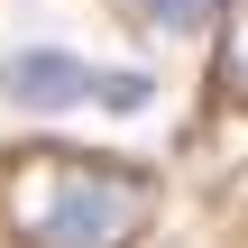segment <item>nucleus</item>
Masks as SVG:
<instances>
[{
    "label": "nucleus",
    "instance_id": "f257e3e1",
    "mask_svg": "<svg viewBox=\"0 0 248 248\" xmlns=\"http://www.w3.org/2000/svg\"><path fill=\"white\" fill-rule=\"evenodd\" d=\"M9 221L28 248H129L147 230V175L83 147H28L9 166Z\"/></svg>",
    "mask_w": 248,
    "mask_h": 248
},
{
    "label": "nucleus",
    "instance_id": "20e7f679",
    "mask_svg": "<svg viewBox=\"0 0 248 248\" xmlns=\"http://www.w3.org/2000/svg\"><path fill=\"white\" fill-rule=\"evenodd\" d=\"M92 101L101 110H147L156 101V74H92Z\"/></svg>",
    "mask_w": 248,
    "mask_h": 248
},
{
    "label": "nucleus",
    "instance_id": "39448f33",
    "mask_svg": "<svg viewBox=\"0 0 248 248\" xmlns=\"http://www.w3.org/2000/svg\"><path fill=\"white\" fill-rule=\"evenodd\" d=\"M147 9H156V28H202L221 0H147Z\"/></svg>",
    "mask_w": 248,
    "mask_h": 248
},
{
    "label": "nucleus",
    "instance_id": "7ed1b4c3",
    "mask_svg": "<svg viewBox=\"0 0 248 248\" xmlns=\"http://www.w3.org/2000/svg\"><path fill=\"white\" fill-rule=\"evenodd\" d=\"M230 9V28H221V83L248 92V0H221Z\"/></svg>",
    "mask_w": 248,
    "mask_h": 248
},
{
    "label": "nucleus",
    "instance_id": "f03ea898",
    "mask_svg": "<svg viewBox=\"0 0 248 248\" xmlns=\"http://www.w3.org/2000/svg\"><path fill=\"white\" fill-rule=\"evenodd\" d=\"M0 101H18V110H83L92 101V64L64 55V46H28V55L0 64Z\"/></svg>",
    "mask_w": 248,
    "mask_h": 248
}]
</instances>
